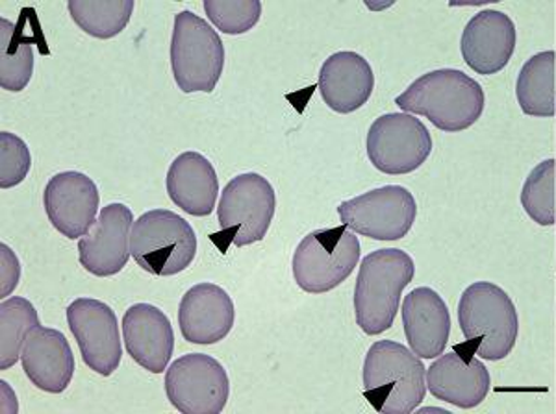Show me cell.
<instances>
[{
	"mask_svg": "<svg viewBox=\"0 0 556 414\" xmlns=\"http://www.w3.org/2000/svg\"><path fill=\"white\" fill-rule=\"evenodd\" d=\"M101 195L97 183L83 172L67 170L52 177L43 193V206L52 227L67 238L88 235L97 219Z\"/></svg>",
	"mask_w": 556,
	"mask_h": 414,
	"instance_id": "4fadbf2b",
	"label": "cell"
},
{
	"mask_svg": "<svg viewBox=\"0 0 556 414\" xmlns=\"http://www.w3.org/2000/svg\"><path fill=\"white\" fill-rule=\"evenodd\" d=\"M343 227L375 241L406 237L416 222L417 206L410 191L386 185L345 200L338 207Z\"/></svg>",
	"mask_w": 556,
	"mask_h": 414,
	"instance_id": "9c48e42d",
	"label": "cell"
},
{
	"mask_svg": "<svg viewBox=\"0 0 556 414\" xmlns=\"http://www.w3.org/2000/svg\"><path fill=\"white\" fill-rule=\"evenodd\" d=\"M130 251L134 261L149 274L175 276L195 259V232L180 215L152 209L134 222Z\"/></svg>",
	"mask_w": 556,
	"mask_h": 414,
	"instance_id": "5b68a950",
	"label": "cell"
},
{
	"mask_svg": "<svg viewBox=\"0 0 556 414\" xmlns=\"http://www.w3.org/2000/svg\"><path fill=\"white\" fill-rule=\"evenodd\" d=\"M277 209V195L271 183L256 172H245L232 178L223 189L217 206V220L222 233L214 241H223L222 250L228 245L249 246L266 237Z\"/></svg>",
	"mask_w": 556,
	"mask_h": 414,
	"instance_id": "ba28073f",
	"label": "cell"
},
{
	"mask_svg": "<svg viewBox=\"0 0 556 414\" xmlns=\"http://www.w3.org/2000/svg\"><path fill=\"white\" fill-rule=\"evenodd\" d=\"M33 156L23 139L15 133H0V187L12 189L25 180Z\"/></svg>",
	"mask_w": 556,
	"mask_h": 414,
	"instance_id": "f1b7e54d",
	"label": "cell"
},
{
	"mask_svg": "<svg viewBox=\"0 0 556 414\" xmlns=\"http://www.w3.org/2000/svg\"><path fill=\"white\" fill-rule=\"evenodd\" d=\"M165 394L184 414H219L230 396L227 371L206 353H188L165 372Z\"/></svg>",
	"mask_w": 556,
	"mask_h": 414,
	"instance_id": "30bf717a",
	"label": "cell"
},
{
	"mask_svg": "<svg viewBox=\"0 0 556 414\" xmlns=\"http://www.w3.org/2000/svg\"><path fill=\"white\" fill-rule=\"evenodd\" d=\"M403 326L412 352L421 359H437L450 340V309L437 290L419 287L403 301Z\"/></svg>",
	"mask_w": 556,
	"mask_h": 414,
	"instance_id": "44dd1931",
	"label": "cell"
},
{
	"mask_svg": "<svg viewBox=\"0 0 556 414\" xmlns=\"http://www.w3.org/2000/svg\"><path fill=\"white\" fill-rule=\"evenodd\" d=\"M235 301L215 283H199L180 300L178 326L191 345L210 346L225 339L235 326Z\"/></svg>",
	"mask_w": 556,
	"mask_h": 414,
	"instance_id": "2e32d148",
	"label": "cell"
},
{
	"mask_svg": "<svg viewBox=\"0 0 556 414\" xmlns=\"http://www.w3.org/2000/svg\"><path fill=\"white\" fill-rule=\"evenodd\" d=\"M361 261V243L348 227L316 230L293 254V277L304 293L325 295L342 285Z\"/></svg>",
	"mask_w": 556,
	"mask_h": 414,
	"instance_id": "52a82bcc",
	"label": "cell"
},
{
	"mask_svg": "<svg viewBox=\"0 0 556 414\" xmlns=\"http://www.w3.org/2000/svg\"><path fill=\"white\" fill-rule=\"evenodd\" d=\"M367 157L384 174H408L432 152V138L421 120L408 114H386L367 132Z\"/></svg>",
	"mask_w": 556,
	"mask_h": 414,
	"instance_id": "8fae6325",
	"label": "cell"
},
{
	"mask_svg": "<svg viewBox=\"0 0 556 414\" xmlns=\"http://www.w3.org/2000/svg\"><path fill=\"white\" fill-rule=\"evenodd\" d=\"M0 250H2V277H0L2 289H0V296L7 300L8 296L12 295L13 289L17 287V282H20L21 264L12 248L2 245Z\"/></svg>",
	"mask_w": 556,
	"mask_h": 414,
	"instance_id": "f546056e",
	"label": "cell"
},
{
	"mask_svg": "<svg viewBox=\"0 0 556 414\" xmlns=\"http://www.w3.org/2000/svg\"><path fill=\"white\" fill-rule=\"evenodd\" d=\"M375 75L366 57L356 52H336L319 70V93L336 114H353L374 93Z\"/></svg>",
	"mask_w": 556,
	"mask_h": 414,
	"instance_id": "ffe728a7",
	"label": "cell"
},
{
	"mask_svg": "<svg viewBox=\"0 0 556 414\" xmlns=\"http://www.w3.org/2000/svg\"><path fill=\"white\" fill-rule=\"evenodd\" d=\"M395 104L405 114L424 115L438 130L455 133L481 119L484 91L462 70L438 69L417 78Z\"/></svg>",
	"mask_w": 556,
	"mask_h": 414,
	"instance_id": "6da1fadb",
	"label": "cell"
},
{
	"mask_svg": "<svg viewBox=\"0 0 556 414\" xmlns=\"http://www.w3.org/2000/svg\"><path fill=\"white\" fill-rule=\"evenodd\" d=\"M462 56L479 75L505 69L516 49V25L506 13L484 10L477 13L462 34Z\"/></svg>",
	"mask_w": 556,
	"mask_h": 414,
	"instance_id": "e0dca14e",
	"label": "cell"
},
{
	"mask_svg": "<svg viewBox=\"0 0 556 414\" xmlns=\"http://www.w3.org/2000/svg\"><path fill=\"white\" fill-rule=\"evenodd\" d=\"M39 324L38 311L33 301L15 296L0 306V371L12 368L23 352L28 335Z\"/></svg>",
	"mask_w": 556,
	"mask_h": 414,
	"instance_id": "484cf974",
	"label": "cell"
},
{
	"mask_svg": "<svg viewBox=\"0 0 556 414\" xmlns=\"http://www.w3.org/2000/svg\"><path fill=\"white\" fill-rule=\"evenodd\" d=\"M67 8L73 21L86 34L97 39H112L130 23L134 0H70Z\"/></svg>",
	"mask_w": 556,
	"mask_h": 414,
	"instance_id": "d4e9b609",
	"label": "cell"
},
{
	"mask_svg": "<svg viewBox=\"0 0 556 414\" xmlns=\"http://www.w3.org/2000/svg\"><path fill=\"white\" fill-rule=\"evenodd\" d=\"M414 274V259L397 248L371 251L364 258L354 289V313L362 332L380 335L393 326L401 295Z\"/></svg>",
	"mask_w": 556,
	"mask_h": 414,
	"instance_id": "3957f363",
	"label": "cell"
},
{
	"mask_svg": "<svg viewBox=\"0 0 556 414\" xmlns=\"http://www.w3.org/2000/svg\"><path fill=\"white\" fill-rule=\"evenodd\" d=\"M67 324L84 363L101 376H112L123 358L119 324L112 308L96 298H78L67 308Z\"/></svg>",
	"mask_w": 556,
	"mask_h": 414,
	"instance_id": "7c38bea8",
	"label": "cell"
},
{
	"mask_svg": "<svg viewBox=\"0 0 556 414\" xmlns=\"http://www.w3.org/2000/svg\"><path fill=\"white\" fill-rule=\"evenodd\" d=\"M0 86L20 93L28 86L34 73L33 39L26 38L21 25L0 21Z\"/></svg>",
	"mask_w": 556,
	"mask_h": 414,
	"instance_id": "cb8c5ba5",
	"label": "cell"
},
{
	"mask_svg": "<svg viewBox=\"0 0 556 414\" xmlns=\"http://www.w3.org/2000/svg\"><path fill=\"white\" fill-rule=\"evenodd\" d=\"M466 345L438 358L427 371V387L438 400L456 407L473 409L486 400L490 392V372L481 359L471 355Z\"/></svg>",
	"mask_w": 556,
	"mask_h": 414,
	"instance_id": "9a60e30c",
	"label": "cell"
},
{
	"mask_svg": "<svg viewBox=\"0 0 556 414\" xmlns=\"http://www.w3.org/2000/svg\"><path fill=\"white\" fill-rule=\"evenodd\" d=\"M123 337L130 358L152 374L167 371L175 350L172 322L162 309L136 303L123 316Z\"/></svg>",
	"mask_w": 556,
	"mask_h": 414,
	"instance_id": "ac0fdd59",
	"label": "cell"
},
{
	"mask_svg": "<svg viewBox=\"0 0 556 414\" xmlns=\"http://www.w3.org/2000/svg\"><path fill=\"white\" fill-rule=\"evenodd\" d=\"M425 371L421 358L405 345L379 340L369 348L364 361V396L379 413H412L427 394Z\"/></svg>",
	"mask_w": 556,
	"mask_h": 414,
	"instance_id": "7a4b0ae2",
	"label": "cell"
},
{
	"mask_svg": "<svg viewBox=\"0 0 556 414\" xmlns=\"http://www.w3.org/2000/svg\"><path fill=\"white\" fill-rule=\"evenodd\" d=\"M521 206L540 227L555 224V159L536 165L525 180Z\"/></svg>",
	"mask_w": 556,
	"mask_h": 414,
	"instance_id": "4316f807",
	"label": "cell"
},
{
	"mask_svg": "<svg viewBox=\"0 0 556 414\" xmlns=\"http://www.w3.org/2000/svg\"><path fill=\"white\" fill-rule=\"evenodd\" d=\"M217 193L214 165L199 152H184L167 170V195L188 215L208 217Z\"/></svg>",
	"mask_w": 556,
	"mask_h": 414,
	"instance_id": "7402d4cb",
	"label": "cell"
},
{
	"mask_svg": "<svg viewBox=\"0 0 556 414\" xmlns=\"http://www.w3.org/2000/svg\"><path fill=\"white\" fill-rule=\"evenodd\" d=\"M21 363L26 377L38 389L51 394L64 392L75 374V358L65 335L51 327L38 326L28 335Z\"/></svg>",
	"mask_w": 556,
	"mask_h": 414,
	"instance_id": "d6986e66",
	"label": "cell"
},
{
	"mask_svg": "<svg viewBox=\"0 0 556 414\" xmlns=\"http://www.w3.org/2000/svg\"><path fill=\"white\" fill-rule=\"evenodd\" d=\"M172 69L184 93H212L225 67L219 34L193 12L177 13L172 38Z\"/></svg>",
	"mask_w": 556,
	"mask_h": 414,
	"instance_id": "8992f818",
	"label": "cell"
},
{
	"mask_svg": "<svg viewBox=\"0 0 556 414\" xmlns=\"http://www.w3.org/2000/svg\"><path fill=\"white\" fill-rule=\"evenodd\" d=\"M204 12L217 30L228 36H240L256 26L262 4L258 0H206Z\"/></svg>",
	"mask_w": 556,
	"mask_h": 414,
	"instance_id": "83f0119b",
	"label": "cell"
},
{
	"mask_svg": "<svg viewBox=\"0 0 556 414\" xmlns=\"http://www.w3.org/2000/svg\"><path fill=\"white\" fill-rule=\"evenodd\" d=\"M134 215L123 204L102 207L88 235L78 241V258L89 274L110 277L119 274L130 259V228Z\"/></svg>",
	"mask_w": 556,
	"mask_h": 414,
	"instance_id": "5bb4252c",
	"label": "cell"
},
{
	"mask_svg": "<svg viewBox=\"0 0 556 414\" xmlns=\"http://www.w3.org/2000/svg\"><path fill=\"white\" fill-rule=\"evenodd\" d=\"M516 94L525 115H555V52H540L521 67Z\"/></svg>",
	"mask_w": 556,
	"mask_h": 414,
	"instance_id": "603a6c76",
	"label": "cell"
},
{
	"mask_svg": "<svg viewBox=\"0 0 556 414\" xmlns=\"http://www.w3.org/2000/svg\"><path fill=\"white\" fill-rule=\"evenodd\" d=\"M458 322L471 352L486 361H501L518 340V311L510 296L490 282H477L464 290Z\"/></svg>",
	"mask_w": 556,
	"mask_h": 414,
	"instance_id": "277c9868",
	"label": "cell"
}]
</instances>
